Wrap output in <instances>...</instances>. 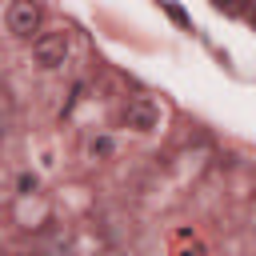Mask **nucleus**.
Here are the masks:
<instances>
[{
    "label": "nucleus",
    "instance_id": "f257e3e1",
    "mask_svg": "<svg viewBox=\"0 0 256 256\" xmlns=\"http://www.w3.org/2000/svg\"><path fill=\"white\" fill-rule=\"evenodd\" d=\"M44 24V4L40 0H12L8 4V32L20 40H32V32H40Z\"/></svg>",
    "mask_w": 256,
    "mask_h": 256
},
{
    "label": "nucleus",
    "instance_id": "f03ea898",
    "mask_svg": "<svg viewBox=\"0 0 256 256\" xmlns=\"http://www.w3.org/2000/svg\"><path fill=\"white\" fill-rule=\"evenodd\" d=\"M68 56V32H40L32 40V60L40 68H60Z\"/></svg>",
    "mask_w": 256,
    "mask_h": 256
},
{
    "label": "nucleus",
    "instance_id": "7ed1b4c3",
    "mask_svg": "<svg viewBox=\"0 0 256 256\" xmlns=\"http://www.w3.org/2000/svg\"><path fill=\"white\" fill-rule=\"evenodd\" d=\"M156 120H160V112H156V104H152V100H144V96L128 100V108H124V124H128V128L148 132V128H156Z\"/></svg>",
    "mask_w": 256,
    "mask_h": 256
},
{
    "label": "nucleus",
    "instance_id": "20e7f679",
    "mask_svg": "<svg viewBox=\"0 0 256 256\" xmlns=\"http://www.w3.org/2000/svg\"><path fill=\"white\" fill-rule=\"evenodd\" d=\"M252 24H256V0H252Z\"/></svg>",
    "mask_w": 256,
    "mask_h": 256
}]
</instances>
